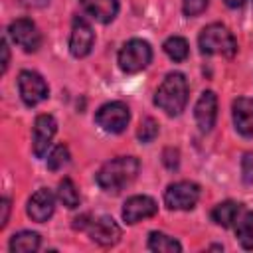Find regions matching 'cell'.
Instances as JSON below:
<instances>
[{"instance_id": "cell-1", "label": "cell", "mask_w": 253, "mask_h": 253, "mask_svg": "<svg viewBox=\"0 0 253 253\" xmlns=\"http://www.w3.org/2000/svg\"><path fill=\"white\" fill-rule=\"evenodd\" d=\"M140 170V164L134 156H117L101 166L97 172V184L111 194H119L125 186H128Z\"/></svg>"}, {"instance_id": "cell-2", "label": "cell", "mask_w": 253, "mask_h": 253, "mask_svg": "<svg viewBox=\"0 0 253 253\" xmlns=\"http://www.w3.org/2000/svg\"><path fill=\"white\" fill-rule=\"evenodd\" d=\"M188 103V81L182 73L172 71L164 77V81L160 83V87L156 89L154 95V105L158 109H162L166 115L176 117L184 111Z\"/></svg>"}, {"instance_id": "cell-3", "label": "cell", "mask_w": 253, "mask_h": 253, "mask_svg": "<svg viewBox=\"0 0 253 253\" xmlns=\"http://www.w3.org/2000/svg\"><path fill=\"white\" fill-rule=\"evenodd\" d=\"M198 45H200V51L204 55L219 53L225 57H233L237 51V42H235L233 34L221 24L206 26L198 38Z\"/></svg>"}, {"instance_id": "cell-4", "label": "cell", "mask_w": 253, "mask_h": 253, "mask_svg": "<svg viewBox=\"0 0 253 253\" xmlns=\"http://www.w3.org/2000/svg\"><path fill=\"white\" fill-rule=\"evenodd\" d=\"M152 59V47L144 40H128L119 51V67L125 73H138L142 71Z\"/></svg>"}, {"instance_id": "cell-5", "label": "cell", "mask_w": 253, "mask_h": 253, "mask_svg": "<svg viewBox=\"0 0 253 253\" xmlns=\"http://www.w3.org/2000/svg\"><path fill=\"white\" fill-rule=\"evenodd\" d=\"M128 119H130V113H128V107L123 103V101H111V103H105L103 107H99V111L95 113V123L107 130V132H123L128 125Z\"/></svg>"}, {"instance_id": "cell-6", "label": "cell", "mask_w": 253, "mask_h": 253, "mask_svg": "<svg viewBox=\"0 0 253 253\" xmlns=\"http://www.w3.org/2000/svg\"><path fill=\"white\" fill-rule=\"evenodd\" d=\"M200 200V186L194 182H174L164 192V204L170 210H192Z\"/></svg>"}, {"instance_id": "cell-7", "label": "cell", "mask_w": 253, "mask_h": 253, "mask_svg": "<svg viewBox=\"0 0 253 253\" xmlns=\"http://www.w3.org/2000/svg\"><path fill=\"white\" fill-rule=\"evenodd\" d=\"M18 89H20V97L28 107H36L38 103H42L43 99H47L49 89L47 83L43 81V77L36 71H22L18 75Z\"/></svg>"}, {"instance_id": "cell-8", "label": "cell", "mask_w": 253, "mask_h": 253, "mask_svg": "<svg viewBox=\"0 0 253 253\" xmlns=\"http://www.w3.org/2000/svg\"><path fill=\"white\" fill-rule=\"evenodd\" d=\"M8 34L10 38L14 40L16 45H20L24 51L32 53V51H38L40 45H42V34L38 30V26L28 20V18H20V20H14L8 28Z\"/></svg>"}, {"instance_id": "cell-9", "label": "cell", "mask_w": 253, "mask_h": 253, "mask_svg": "<svg viewBox=\"0 0 253 253\" xmlns=\"http://www.w3.org/2000/svg\"><path fill=\"white\" fill-rule=\"evenodd\" d=\"M95 36L93 30L89 26V22L85 18L75 16L73 18V26H71V36H69V51L73 57H85L91 47H93Z\"/></svg>"}, {"instance_id": "cell-10", "label": "cell", "mask_w": 253, "mask_h": 253, "mask_svg": "<svg viewBox=\"0 0 253 253\" xmlns=\"http://www.w3.org/2000/svg\"><path fill=\"white\" fill-rule=\"evenodd\" d=\"M57 130V123L51 115H38L36 123H34V134H32V144H34V154L38 158H43L51 138Z\"/></svg>"}, {"instance_id": "cell-11", "label": "cell", "mask_w": 253, "mask_h": 253, "mask_svg": "<svg viewBox=\"0 0 253 253\" xmlns=\"http://www.w3.org/2000/svg\"><path fill=\"white\" fill-rule=\"evenodd\" d=\"M89 237L103 245V247H111L115 243H119L121 239V227L117 225V221L109 215H101L93 221H89Z\"/></svg>"}, {"instance_id": "cell-12", "label": "cell", "mask_w": 253, "mask_h": 253, "mask_svg": "<svg viewBox=\"0 0 253 253\" xmlns=\"http://www.w3.org/2000/svg\"><path fill=\"white\" fill-rule=\"evenodd\" d=\"M156 211H158V206L150 196H132L123 206V219L126 223H136L140 219L152 217Z\"/></svg>"}, {"instance_id": "cell-13", "label": "cell", "mask_w": 253, "mask_h": 253, "mask_svg": "<svg viewBox=\"0 0 253 253\" xmlns=\"http://www.w3.org/2000/svg\"><path fill=\"white\" fill-rule=\"evenodd\" d=\"M194 115H196V123H198L202 132H210L213 128L215 119H217V97L213 91L202 93V97L196 103Z\"/></svg>"}, {"instance_id": "cell-14", "label": "cell", "mask_w": 253, "mask_h": 253, "mask_svg": "<svg viewBox=\"0 0 253 253\" xmlns=\"http://www.w3.org/2000/svg\"><path fill=\"white\" fill-rule=\"evenodd\" d=\"M53 208H55V198L53 194L47 190V188H40L28 202V215L38 221V223H43L51 217L53 213Z\"/></svg>"}, {"instance_id": "cell-15", "label": "cell", "mask_w": 253, "mask_h": 253, "mask_svg": "<svg viewBox=\"0 0 253 253\" xmlns=\"http://www.w3.org/2000/svg\"><path fill=\"white\" fill-rule=\"evenodd\" d=\"M233 123L239 134L253 136V99L239 97L233 101Z\"/></svg>"}, {"instance_id": "cell-16", "label": "cell", "mask_w": 253, "mask_h": 253, "mask_svg": "<svg viewBox=\"0 0 253 253\" xmlns=\"http://www.w3.org/2000/svg\"><path fill=\"white\" fill-rule=\"evenodd\" d=\"M81 4L101 24L113 22L119 12V0H81Z\"/></svg>"}, {"instance_id": "cell-17", "label": "cell", "mask_w": 253, "mask_h": 253, "mask_svg": "<svg viewBox=\"0 0 253 253\" xmlns=\"http://www.w3.org/2000/svg\"><path fill=\"white\" fill-rule=\"evenodd\" d=\"M243 206L235 202H221L211 210V219L221 227H233Z\"/></svg>"}, {"instance_id": "cell-18", "label": "cell", "mask_w": 253, "mask_h": 253, "mask_svg": "<svg viewBox=\"0 0 253 253\" xmlns=\"http://www.w3.org/2000/svg\"><path fill=\"white\" fill-rule=\"evenodd\" d=\"M235 235L243 249H253V211L241 210L237 221H235Z\"/></svg>"}, {"instance_id": "cell-19", "label": "cell", "mask_w": 253, "mask_h": 253, "mask_svg": "<svg viewBox=\"0 0 253 253\" xmlns=\"http://www.w3.org/2000/svg\"><path fill=\"white\" fill-rule=\"evenodd\" d=\"M40 247V235L36 231H20L10 239V251L14 253H32Z\"/></svg>"}, {"instance_id": "cell-20", "label": "cell", "mask_w": 253, "mask_h": 253, "mask_svg": "<svg viewBox=\"0 0 253 253\" xmlns=\"http://www.w3.org/2000/svg\"><path fill=\"white\" fill-rule=\"evenodd\" d=\"M148 249L150 251H156V253H180L182 251V245L166 235V233H160V231H152L148 235Z\"/></svg>"}, {"instance_id": "cell-21", "label": "cell", "mask_w": 253, "mask_h": 253, "mask_svg": "<svg viewBox=\"0 0 253 253\" xmlns=\"http://www.w3.org/2000/svg\"><path fill=\"white\" fill-rule=\"evenodd\" d=\"M57 198H59V202H61L65 208H69V210H73V208L79 206L77 188H75V184H73L69 178H63V180L59 182V186H57Z\"/></svg>"}, {"instance_id": "cell-22", "label": "cell", "mask_w": 253, "mask_h": 253, "mask_svg": "<svg viewBox=\"0 0 253 253\" xmlns=\"http://www.w3.org/2000/svg\"><path fill=\"white\" fill-rule=\"evenodd\" d=\"M164 51L174 61H184L188 57V42L180 36H172L164 42Z\"/></svg>"}, {"instance_id": "cell-23", "label": "cell", "mask_w": 253, "mask_h": 253, "mask_svg": "<svg viewBox=\"0 0 253 253\" xmlns=\"http://www.w3.org/2000/svg\"><path fill=\"white\" fill-rule=\"evenodd\" d=\"M136 136H138V140H140V142H144V144L152 142V140L158 136V123H156L152 117L142 119V123H140V126H138Z\"/></svg>"}, {"instance_id": "cell-24", "label": "cell", "mask_w": 253, "mask_h": 253, "mask_svg": "<svg viewBox=\"0 0 253 253\" xmlns=\"http://www.w3.org/2000/svg\"><path fill=\"white\" fill-rule=\"evenodd\" d=\"M67 162H69V150H67L65 144H57L51 150V154L47 156V168L53 170V172L59 170V168H63Z\"/></svg>"}, {"instance_id": "cell-25", "label": "cell", "mask_w": 253, "mask_h": 253, "mask_svg": "<svg viewBox=\"0 0 253 253\" xmlns=\"http://www.w3.org/2000/svg\"><path fill=\"white\" fill-rule=\"evenodd\" d=\"M208 8V0H184L182 10L186 16H200Z\"/></svg>"}, {"instance_id": "cell-26", "label": "cell", "mask_w": 253, "mask_h": 253, "mask_svg": "<svg viewBox=\"0 0 253 253\" xmlns=\"http://www.w3.org/2000/svg\"><path fill=\"white\" fill-rule=\"evenodd\" d=\"M241 174L245 184H253V152H245L241 158Z\"/></svg>"}, {"instance_id": "cell-27", "label": "cell", "mask_w": 253, "mask_h": 253, "mask_svg": "<svg viewBox=\"0 0 253 253\" xmlns=\"http://www.w3.org/2000/svg\"><path fill=\"white\" fill-rule=\"evenodd\" d=\"M162 162H164V166H166L168 170H176L178 164H180V154H178V150H176V148H166V150L162 152Z\"/></svg>"}, {"instance_id": "cell-28", "label": "cell", "mask_w": 253, "mask_h": 253, "mask_svg": "<svg viewBox=\"0 0 253 253\" xmlns=\"http://www.w3.org/2000/svg\"><path fill=\"white\" fill-rule=\"evenodd\" d=\"M0 208H2V215H0V227H4L8 223V213H10V200L8 198H2L0 202Z\"/></svg>"}, {"instance_id": "cell-29", "label": "cell", "mask_w": 253, "mask_h": 253, "mask_svg": "<svg viewBox=\"0 0 253 253\" xmlns=\"http://www.w3.org/2000/svg\"><path fill=\"white\" fill-rule=\"evenodd\" d=\"M8 63H10V51H8L6 40H2V71L8 69Z\"/></svg>"}, {"instance_id": "cell-30", "label": "cell", "mask_w": 253, "mask_h": 253, "mask_svg": "<svg viewBox=\"0 0 253 253\" xmlns=\"http://www.w3.org/2000/svg\"><path fill=\"white\" fill-rule=\"evenodd\" d=\"M24 6H28V8H42V6H45L49 0H20Z\"/></svg>"}, {"instance_id": "cell-31", "label": "cell", "mask_w": 253, "mask_h": 253, "mask_svg": "<svg viewBox=\"0 0 253 253\" xmlns=\"http://www.w3.org/2000/svg\"><path fill=\"white\" fill-rule=\"evenodd\" d=\"M229 8H239V6H243L245 4V0H223Z\"/></svg>"}]
</instances>
